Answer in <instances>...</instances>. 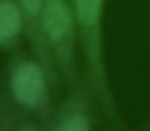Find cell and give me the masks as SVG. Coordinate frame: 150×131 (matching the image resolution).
Instances as JSON below:
<instances>
[{"instance_id": "6da1fadb", "label": "cell", "mask_w": 150, "mask_h": 131, "mask_svg": "<svg viewBox=\"0 0 150 131\" xmlns=\"http://www.w3.org/2000/svg\"><path fill=\"white\" fill-rule=\"evenodd\" d=\"M71 1L76 22L78 23L83 40L90 85L107 116L117 121L120 115L109 85L105 66L103 14L106 0Z\"/></svg>"}, {"instance_id": "7a4b0ae2", "label": "cell", "mask_w": 150, "mask_h": 131, "mask_svg": "<svg viewBox=\"0 0 150 131\" xmlns=\"http://www.w3.org/2000/svg\"><path fill=\"white\" fill-rule=\"evenodd\" d=\"M76 18L65 0H46L42 10V26L48 39L60 48L69 70L73 66V44Z\"/></svg>"}, {"instance_id": "3957f363", "label": "cell", "mask_w": 150, "mask_h": 131, "mask_svg": "<svg viewBox=\"0 0 150 131\" xmlns=\"http://www.w3.org/2000/svg\"><path fill=\"white\" fill-rule=\"evenodd\" d=\"M14 98L26 108H36L45 93V77L36 63L25 62L14 70L10 80Z\"/></svg>"}, {"instance_id": "277c9868", "label": "cell", "mask_w": 150, "mask_h": 131, "mask_svg": "<svg viewBox=\"0 0 150 131\" xmlns=\"http://www.w3.org/2000/svg\"><path fill=\"white\" fill-rule=\"evenodd\" d=\"M22 28V14L13 2L0 1V42L11 40Z\"/></svg>"}, {"instance_id": "5b68a950", "label": "cell", "mask_w": 150, "mask_h": 131, "mask_svg": "<svg viewBox=\"0 0 150 131\" xmlns=\"http://www.w3.org/2000/svg\"><path fill=\"white\" fill-rule=\"evenodd\" d=\"M86 105L81 103L79 109L71 111L61 119L58 125L59 131H89L92 128V120L86 110Z\"/></svg>"}, {"instance_id": "8992f818", "label": "cell", "mask_w": 150, "mask_h": 131, "mask_svg": "<svg viewBox=\"0 0 150 131\" xmlns=\"http://www.w3.org/2000/svg\"><path fill=\"white\" fill-rule=\"evenodd\" d=\"M22 5L24 6L25 10L30 14H36L43 8V0H20Z\"/></svg>"}, {"instance_id": "52a82bcc", "label": "cell", "mask_w": 150, "mask_h": 131, "mask_svg": "<svg viewBox=\"0 0 150 131\" xmlns=\"http://www.w3.org/2000/svg\"><path fill=\"white\" fill-rule=\"evenodd\" d=\"M22 130H24V131H38L39 130V128L34 127V126H26V127H23Z\"/></svg>"}, {"instance_id": "ba28073f", "label": "cell", "mask_w": 150, "mask_h": 131, "mask_svg": "<svg viewBox=\"0 0 150 131\" xmlns=\"http://www.w3.org/2000/svg\"><path fill=\"white\" fill-rule=\"evenodd\" d=\"M146 128H147V129H150V124H149V125H148V126H147V127H146Z\"/></svg>"}]
</instances>
